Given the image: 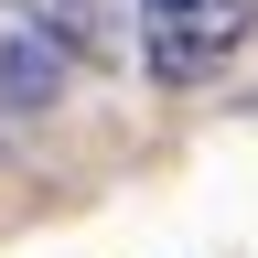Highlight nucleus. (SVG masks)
Here are the masks:
<instances>
[{
    "instance_id": "3",
    "label": "nucleus",
    "mask_w": 258,
    "mask_h": 258,
    "mask_svg": "<svg viewBox=\"0 0 258 258\" xmlns=\"http://www.w3.org/2000/svg\"><path fill=\"white\" fill-rule=\"evenodd\" d=\"M22 22L54 32L76 64H118V43H129V32H118V0H22Z\"/></svg>"
},
{
    "instance_id": "2",
    "label": "nucleus",
    "mask_w": 258,
    "mask_h": 258,
    "mask_svg": "<svg viewBox=\"0 0 258 258\" xmlns=\"http://www.w3.org/2000/svg\"><path fill=\"white\" fill-rule=\"evenodd\" d=\"M64 76H76V54H64L54 32H32V22L0 32V108H11V118H43L64 97Z\"/></svg>"
},
{
    "instance_id": "1",
    "label": "nucleus",
    "mask_w": 258,
    "mask_h": 258,
    "mask_svg": "<svg viewBox=\"0 0 258 258\" xmlns=\"http://www.w3.org/2000/svg\"><path fill=\"white\" fill-rule=\"evenodd\" d=\"M140 64L151 86H205L237 64V43L258 32V0H140Z\"/></svg>"
}]
</instances>
